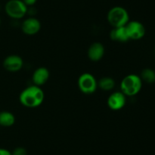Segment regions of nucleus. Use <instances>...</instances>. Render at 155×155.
I'll return each mask as SVG.
<instances>
[{
	"label": "nucleus",
	"instance_id": "obj_1",
	"mask_svg": "<svg viewBox=\"0 0 155 155\" xmlns=\"http://www.w3.org/2000/svg\"><path fill=\"white\" fill-rule=\"evenodd\" d=\"M45 94L41 87L30 85L24 88L19 96V101L25 107L36 108L44 101Z\"/></svg>",
	"mask_w": 155,
	"mask_h": 155
},
{
	"label": "nucleus",
	"instance_id": "obj_2",
	"mask_svg": "<svg viewBox=\"0 0 155 155\" xmlns=\"http://www.w3.org/2000/svg\"><path fill=\"white\" fill-rule=\"evenodd\" d=\"M142 81L140 76L136 74H130L121 81V92L126 97H133L139 94L142 88Z\"/></svg>",
	"mask_w": 155,
	"mask_h": 155
},
{
	"label": "nucleus",
	"instance_id": "obj_3",
	"mask_svg": "<svg viewBox=\"0 0 155 155\" xmlns=\"http://www.w3.org/2000/svg\"><path fill=\"white\" fill-rule=\"evenodd\" d=\"M107 20L113 28L124 27L130 21V15L124 7L114 6L107 12Z\"/></svg>",
	"mask_w": 155,
	"mask_h": 155
},
{
	"label": "nucleus",
	"instance_id": "obj_4",
	"mask_svg": "<svg viewBox=\"0 0 155 155\" xmlns=\"http://www.w3.org/2000/svg\"><path fill=\"white\" fill-rule=\"evenodd\" d=\"M5 12L12 19L19 20L27 15L28 7L22 0H8L5 5Z\"/></svg>",
	"mask_w": 155,
	"mask_h": 155
},
{
	"label": "nucleus",
	"instance_id": "obj_5",
	"mask_svg": "<svg viewBox=\"0 0 155 155\" xmlns=\"http://www.w3.org/2000/svg\"><path fill=\"white\" fill-rule=\"evenodd\" d=\"M77 85L82 93L85 94H92L95 93L98 88V81L93 74L85 72L79 77Z\"/></svg>",
	"mask_w": 155,
	"mask_h": 155
},
{
	"label": "nucleus",
	"instance_id": "obj_6",
	"mask_svg": "<svg viewBox=\"0 0 155 155\" xmlns=\"http://www.w3.org/2000/svg\"><path fill=\"white\" fill-rule=\"evenodd\" d=\"M127 33L130 40H138L145 35V27L142 23L138 21H130L126 25Z\"/></svg>",
	"mask_w": 155,
	"mask_h": 155
},
{
	"label": "nucleus",
	"instance_id": "obj_7",
	"mask_svg": "<svg viewBox=\"0 0 155 155\" xmlns=\"http://www.w3.org/2000/svg\"><path fill=\"white\" fill-rule=\"evenodd\" d=\"M3 67L9 72H18L24 66V60L18 55H9L3 60Z\"/></svg>",
	"mask_w": 155,
	"mask_h": 155
},
{
	"label": "nucleus",
	"instance_id": "obj_8",
	"mask_svg": "<svg viewBox=\"0 0 155 155\" xmlns=\"http://www.w3.org/2000/svg\"><path fill=\"white\" fill-rule=\"evenodd\" d=\"M127 97L121 91H115L110 94L107 100L108 107L111 110L118 111L125 106Z\"/></svg>",
	"mask_w": 155,
	"mask_h": 155
},
{
	"label": "nucleus",
	"instance_id": "obj_9",
	"mask_svg": "<svg viewBox=\"0 0 155 155\" xmlns=\"http://www.w3.org/2000/svg\"><path fill=\"white\" fill-rule=\"evenodd\" d=\"M41 22L36 18L30 17L23 21L21 24V30L23 33L28 36L36 34L41 30Z\"/></svg>",
	"mask_w": 155,
	"mask_h": 155
},
{
	"label": "nucleus",
	"instance_id": "obj_10",
	"mask_svg": "<svg viewBox=\"0 0 155 155\" xmlns=\"http://www.w3.org/2000/svg\"><path fill=\"white\" fill-rule=\"evenodd\" d=\"M105 49L101 43L95 42L89 46L87 51V56L89 60L98 62L104 57Z\"/></svg>",
	"mask_w": 155,
	"mask_h": 155
},
{
	"label": "nucleus",
	"instance_id": "obj_11",
	"mask_svg": "<svg viewBox=\"0 0 155 155\" xmlns=\"http://www.w3.org/2000/svg\"><path fill=\"white\" fill-rule=\"evenodd\" d=\"M49 77L50 72L48 68L45 67H39L33 71L32 81L34 85L41 87L48 81Z\"/></svg>",
	"mask_w": 155,
	"mask_h": 155
},
{
	"label": "nucleus",
	"instance_id": "obj_12",
	"mask_svg": "<svg viewBox=\"0 0 155 155\" xmlns=\"http://www.w3.org/2000/svg\"><path fill=\"white\" fill-rule=\"evenodd\" d=\"M110 37L113 41L120 43H126L130 40L126 29V26L112 29L110 33Z\"/></svg>",
	"mask_w": 155,
	"mask_h": 155
},
{
	"label": "nucleus",
	"instance_id": "obj_13",
	"mask_svg": "<svg viewBox=\"0 0 155 155\" xmlns=\"http://www.w3.org/2000/svg\"><path fill=\"white\" fill-rule=\"evenodd\" d=\"M15 123V116L12 112L9 111L0 112V126L2 127H11Z\"/></svg>",
	"mask_w": 155,
	"mask_h": 155
},
{
	"label": "nucleus",
	"instance_id": "obj_14",
	"mask_svg": "<svg viewBox=\"0 0 155 155\" xmlns=\"http://www.w3.org/2000/svg\"><path fill=\"white\" fill-rule=\"evenodd\" d=\"M116 82L114 79L109 76H104L98 81V88L104 91H110L114 88Z\"/></svg>",
	"mask_w": 155,
	"mask_h": 155
},
{
	"label": "nucleus",
	"instance_id": "obj_15",
	"mask_svg": "<svg viewBox=\"0 0 155 155\" xmlns=\"http://www.w3.org/2000/svg\"><path fill=\"white\" fill-rule=\"evenodd\" d=\"M142 82L147 84H153L155 82V71L152 68H147L142 71L140 75Z\"/></svg>",
	"mask_w": 155,
	"mask_h": 155
},
{
	"label": "nucleus",
	"instance_id": "obj_16",
	"mask_svg": "<svg viewBox=\"0 0 155 155\" xmlns=\"http://www.w3.org/2000/svg\"><path fill=\"white\" fill-rule=\"evenodd\" d=\"M12 155H27V150L23 147H17L12 151Z\"/></svg>",
	"mask_w": 155,
	"mask_h": 155
},
{
	"label": "nucleus",
	"instance_id": "obj_17",
	"mask_svg": "<svg viewBox=\"0 0 155 155\" xmlns=\"http://www.w3.org/2000/svg\"><path fill=\"white\" fill-rule=\"evenodd\" d=\"M22 1L27 7H30V6H33V5L36 4L37 0H22Z\"/></svg>",
	"mask_w": 155,
	"mask_h": 155
},
{
	"label": "nucleus",
	"instance_id": "obj_18",
	"mask_svg": "<svg viewBox=\"0 0 155 155\" xmlns=\"http://www.w3.org/2000/svg\"><path fill=\"white\" fill-rule=\"evenodd\" d=\"M0 155H12V151L6 148L0 147Z\"/></svg>",
	"mask_w": 155,
	"mask_h": 155
},
{
	"label": "nucleus",
	"instance_id": "obj_19",
	"mask_svg": "<svg viewBox=\"0 0 155 155\" xmlns=\"http://www.w3.org/2000/svg\"><path fill=\"white\" fill-rule=\"evenodd\" d=\"M0 25H1V18H0Z\"/></svg>",
	"mask_w": 155,
	"mask_h": 155
},
{
	"label": "nucleus",
	"instance_id": "obj_20",
	"mask_svg": "<svg viewBox=\"0 0 155 155\" xmlns=\"http://www.w3.org/2000/svg\"><path fill=\"white\" fill-rule=\"evenodd\" d=\"M154 52H155V48H154Z\"/></svg>",
	"mask_w": 155,
	"mask_h": 155
}]
</instances>
